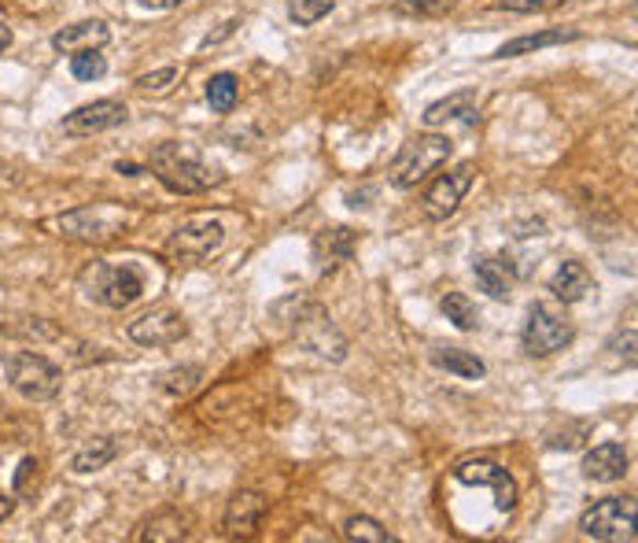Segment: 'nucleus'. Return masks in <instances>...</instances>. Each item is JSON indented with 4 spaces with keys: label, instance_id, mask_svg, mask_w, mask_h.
Returning a JSON list of instances; mask_svg holds the SVG:
<instances>
[{
    "label": "nucleus",
    "instance_id": "obj_8",
    "mask_svg": "<svg viewBox=\"0 0 638 543\" xmlns=\"http://www.w3.org/2000/svg\"><path fill=\"white\" fill-rule=\"evenodd\" d=\"M576 340V326L569 321L561 307L550 304H532L528 321L521 329V348L528 351L532 359H550L557 351H565Z\"/></svg>",
    "mask_w": 638,
    "mask_h": 543
},
{
    "label": "nucleus",
    "instance_id": "obj_27",
    "mask_svg": "<svg viewBox=\"0 0 638 543\" xmlns=\"http://www.w3.org/2000/svg\"><path fill=\"white\" fill-rule=\"evenodd\" d=\"M343 540H351V543H395L391 532L369 514H354V518L343 521Z\"/></svg>",
    "mask_w": 638,
    "mask_h": 543
},
{
    "label": "nucleus",
    "instance_id": "obj_22",
    "mask_svg": "<svg viewBox=\"0 0 638 543\" xmlns=\"http://www.w3.org/2000/svg\"><path fill=\"white\" fill-rule=\"evenodd\" d=\"M429 359L435 370H447V374L462 377V381H483V374H488L483 359H476L472 351H465V348H435Z\"/></svg>",
    "mask_w": 638,
    "mask_h": 543
},
{
    "label": "nucleus",
    "instance_id": "obj_7",
    "mask_svg": "<svg viewBox=\"0 0 638 543\" xmlns=\"http://www.w3.org/2000/svg\"><path fill=\"white\" fill-rule=\"evenodd\" d=\"M635 521H638V502L635 496H609L597 499L594 507L583 510L580 532L586 540L597 543H635Z\"/></svg>",
    "mask_w": 638,
    "mask_h": 543
},
{
    "label": "nucleus",
    "instance_id": "obj_10",
    "mask_svg": "<svg viewBox=\"0 0 638 543\" xmlns=\"http://www.w3.org/2000/svg\"><path fill=\"white\" fill-rule=\"evenodd\" d=\"M451 477L458 480V485H465V488H491L494 491V507H499L502 514L516 510L521 488H516L513 474L502 466V462H494V459H465V462H458V466L451 470Z\"/></svg>",
    "mask_w": 638,
    "mask_h": 543
},
{
    "label": "nucleus",
    "instance_id": "obj_25",
    "mask_svg": "<svg viewBox=\"0 0 638 543\" xmlns=\"http://www.w3.org/2000/svg\"><path fill=\"white\" fill-rule=\"evenodd\" d=\"M185 536H189V529L178 510H163V514L148 518L145 525L137 529V540H185Z\"/></svg>",
    "mask_w": 638,
    "mask_h": 543
},
{
    "label": "nucleus",
    "instance_id": "obj_34",
    "mask_svg": "<svg viewBox=\"0 0 638 543\" xmlns=\"http://www.w3.org/2000/svg\"><path fill=\"white\" fill-rule=\"evenodd\" d=\"M30 477H37V459H23V462H19V474H15V491H26Z\"/></svg>",
    "mask_w": 638,
    "mask_h": 543
},
{
    "label": "nucleus",
    "instance_id": "obj_2",
    "mask_svg": "<svg viewBox=\"0 0 638 543\" xmlns=\"http://www.w3.org/2000/svg\"><path fill=\"white\" fill-rule=\"evenodd\" d=\"M151 174L178 196L207 193V189H215L221 181L218 167H210L204 156L192 152L189 145H178V140H167V145H159L151 152Z\"/></svg>",
    "mask_w": 638,
    "mask_h": 543
},
{
    "label": "nucleus",
    "instance_id": "obj_33",
    "mask_svg": "<svg viewBox=\"0 0 638 543\" xmlns=\"http://www.w3.org/2000/svg\"><path fill=\"white\" fill-rule=\"evenodd\" d=\"M565 0H494V8L502 12H516V15H539L550 12V8H561Z\"/></svg>",
    "mask_w": 638,
    "mask_h": 543
},
{
    "label": "nucleus",
    "instance_id": "obj_26",
    "mask_svg": "<svg viewBox=\"0 0 638 543\" xmlns=\"http://www.w3.org/2000/svg\"><path fill=\"white\" fill-rule=\"evenodd\" d=\"M440 310L447 315V321L462 329V333H472V329H480V310L465 293H447L440 299Z\"/></svg>",
    "mask_w": 638,
    "mask_h": 543
},
{
    "label": "nucleus",
    "instance_id": "obj_30",
    "mask_svg": "<svg viewBox=\"0 0 638 543\" xmlns=\"http://www.w3.org/2000/svg\"><path fill=\"white\" fill-rule=\"evenodd\" d=\"M332 8H337V0H292L288 19L296 26H314L318 19H326Z\"/></svg>",
    "mask_w": 638,
    "mask_h": 543
},
{
    "label": "nucleus",
    "instance_id": "obj_35",
    "mask_svg": "<svg viewBox=\"0 0 638 543\" xmlns=\"http://www.w3.org/2000/svg\"><path fill=\"white\" fill-rule=\"evenodd\" d=\"M140 8H151V12H174L181 4H192V0H137Z\"/></svg>",
    "mask_w": 638,
    "mask_h": 543
},
{
    "label": "nucleus",
    "instance_id": "obj_23",
    "mask_svg": "<svg viewBox=\"0 0 638 543\" xmlns=\"http://www.w3.org/2000/svg\"><path fill=\"white\" fill-rule=\"evenodd\" d=\"M115 455H118L115 440H111V437H100V440H93V444L82 448L75 459H70V470H75V474H96V470H104Z\"/></svg>",
    "mask_w": 638,
    "mask_h": 543
},
{
    "label": "nucleus",
    "instance_id": "obj_18",
    "mask_svg": "<svg viewBox=\"0 0 638 543\" xmlns=\"http://www.w3.org/2000/svg\"><path fill=\"white\" fill-rule=\"evenodd\" d=\"M476 89H462V93H451V97H443V100H435V104L424 108V115H421V123L429 126V129H440V126H447V123H465V126H472L476 123Z\"/></svg>",
    "mask_w": 638,
    "mask_h": 543
},
{
    "label": "nucleus",
    "instance_id": "obj_12",
    "mask_svg": "<svg viewBox=\"0 0 638 543\" xmlns=\"http://www.w3.org/2000/svg\"><path fill=\"white\" fill-rule=\"evenodd\" d=\"M126 337L134 340L137 348H174L189 337V318L181 315V310L159 307V310H148V315L129 321Z\"/></svg>",
    "mask_w": 638,
    "mask_h": 543
},
{
    "label": "nucleus",
    "instance_id": "obj_13",
    "mask_svg": "<svg viewBox=\"0 0 638 543\" xmlns=\"http://www.w3.org/2000/svg\"><path fill=\"white\" fill-rule=\"evenodd\" d=\"M126 118H129V108L123 100H93V104H82L70 115H64L59 129L70 137H93V134H107V129L126 126Z\"/></svg>",
    "mask_w": 638,
    "mask_h": 543
},
{
    "label": "nucleus",
    "instance_id": "obj_9",
    "mask_svg": "<svg viewBox=\"0 0 638 543\" xmlns=\"http://www.w3.org/2000/svg\"><path fill=\"white\" fill-rule=\"evenodd\" d=\"M221 248H226V226H221L218 218H189V223H181L174 234L167 237L163 256L170 263L192 267V263H204V259L218 256Z\"/></svg>",
    "mask_w": 638,
    "mask_h": 543
},
{
    "label": "nucleus",
    "instance_id": "obj_14",
    "mask_svg": "<svg viewBox=\"0 0 638 543\" xmlns=\"http://www.w3.org/2000/svg\"><path fill=\"white\" fill-rule=\"evenodd\" d=\"M266 510H270V499L262 496V491H237V496L226 502L221 529H226L229 536H251V532L262 525Z\"/></svg>",
    "mask_w": 638,
    "mask_h": 543
},
{
    "label": "nucleus",
    "instance_id": "obj_24",
    "mask_svg": "<svg viewBox=\"0 0 638 543\" xmlns=\"http://www.w3.org/2000/svg\"><path fill=\"white\" fill-rule=\"evenodd\" d=\"M207 104H210V112H218V115H229L232 108H237V97H240V82H237V75H229V70H221V75H215L207 82Z\"/></svg>",
    "mask_w": 638,
    "mask_h": 543
},
{
    "label": "nucleus",
    "instance_id": "obj_32",
    "mask_svg": "<svg viewBox=\"0 0 638 543\" xmlns=\"http://www.w3.org/2000/svg\"><path fill=\"white\" fill-rule=\"evenodd\" d=\"M174 82H178V67H159V70H151V75H140L137 89L140 93H167Z\"/></svg>",
    "mask_w": 638,
    "mask_h": 543
},
{
    "label": "nucleus",
    "instance_id": "obj_3",
    "mask_svg": "<svg viewBox=\"0 0 638 543\" xmlns=\"http://www.w3.org/2000/svg\"><path fill=\"white\" fill-rule=\"evenodd\" d=\"M454 156V140L447 134H418L410 137L407 145L399 148V156L391 159V185L395 189H418L424 178L435 174L440 167H447V159Z\"/></svg>",
    "mask_w": 638,
    "mask_h": 543
},
{
    "label": "nucleus",
    "instance_id": "obj_21",
    "mask_svg": "<svg viewBox=\"0 0 638 543\" xmlns=\"http://www.w3.org/2000/svg\"><path fill=\"white\" fill-rule=\"evenodd\" d=\"M569 42H580V30H543V34H524V37H513V42H505L499 53L491 59H513V56H532L539 53V48H554V45H569Z\"/></svg>",
    "mask_w": 638,
    "mask_h": 543
},
{
    "label": "nucleus",
    "instance_id": "obj_6",
    "mask_svg": "<svg viewBox=\"0 0 638 543\" xmlns=\"http://www.w3.org/2000/svg\"><path fill=\"white\" fill-rule=\"evenodd\" d=\"M4 374L8 385H12L19 396L30 399V404H48V399L59 396L64 388V374H59L56 362H48L37 351H12L4 359Z\"/></svg>",
    "mask_w": 638,
    "mask_h": 543
},
{
    "label": "nucleus",
    "instance_id": "obj_4",
    "mask_svg": "<svg viewBox=\"0 0 638 543\" xmlns=\"http://www.w3.org/2000/svg\"><path fill=\"white\" fill-rule=\"evenodd\" d=\"M82 293L107 310H126L145 296V278L134 263H93L82 270Z\"/></svg>",
    "mask_w": 638,
    "mask_h": 543
},
{
    "label": "nucleus",
    "instance_id": "obj_20",
    "mask_svg": "<svg viewBox=\"0 0 638 543\" xmlns=\"http://www.w3.org/2000/svg\"><path fill=\"white\" fill-rule=\"evenodd\" d=\"M591 285H594L591 270H586L583 263H576V259H565V263L550 274V281H546V289L554 293V299H561L565 307L580 304V299L591 293Z\"/></svg>",
    "mask_w": 638,
    "mask_h": 543
},
{
    "label": "nucleus",
    "instance_id": "obj_38",
    "mask_svg": "<svg viewBox=\"0 0 638 543\" xmlns=\"http://www.w3.org/2000/svg\"><path fill=\"white\" fill-rule=\"evenodd\" d=\"M8 48H12V26H8V23H0V56H4Z\"/></svg>",
    "mask_w": 638,
    "mask_h": 543
},
{
    "label": "nucleus",
    "instance_id": "obj_16",
    "mask_svg": "<svg viewBox=\"0 0 638 543\" xmlns=\"http://www.w3.org/2000/svg\"><path fill=\"white\" fill-rule=\"evenodd\" d=\"M472 278L480 293H488L491 299H510L516 285V267L510 256H480L472 259Z\"/></svg>",
    "mask_w": 638,
    "mask_h": 543
},
{
    "label": "nucleus",
    "instance_id": "obj_19",
    "mask_svg": "<svg viewBox=\"0 0 638 543\" xmlns=\"http://www.w3.org/2000/svg\"><path fill=\"white\" fill-rule=\"evenodd\" d=\"M111 42V30L107 23H100V19H89V23H75V26H64L53 34V48L56 53H89V48H104Z\"/></svg>",
    "mask_w": 638,
    "mask_h": 543
},
{
    "label": "nucleus",
    "instance_id": "obj_5",
    "mask_svg": "<svg viewBox=\"0 0 638 543\" xmlns=\"http://www.w3.org/2000/svg\"><path fill=\"white\" fill-rule=\"evenodd\" d=\"M134 223L126 211L107 207V204H86L75 211H64L56 218H45V229L56 237H70V240H111L118 237L123 229Z\"/></svg>",
    "mask_w": 638,
    "mask_h": 543
},
{
    "label": "nucleus",
    "instance_id": "obj_28",
    "mask_svg": "<svg viewBox=\"0 0 638 543\" xmlns=\"http://www.w3.org/2000/svg\"><path fill=\"white\" fill-rule=\"evenodd\" d=\"M462 0H399L395 12L399 15H418V19H447Z\"/></svg>",
    "mask_w": 638,
    "mask_h": 543
},
{
    "label": "nucleus",
    "instance_id": "obj_1",
    "mask_svg": "<svg viewBox=\"0 0 638 543\" xmlns=\"http://www.w3.org/2000/svg\"><path fill=\"white\" fill-rule=\"evenodd\" d=\"M270 315L288 329L292 337L299 340V348L314 351L318 359L326 362H343L348 359V337L337 329V321L318 299L307 296H285L270 307Z\"/></svg>",
    "mask_w": 638,
    "mask_h": 543
},
{
    "label": "nucleus",
    "instance_id": "obj_37",
    "mask_svg": "<svg viewBox=\"0 0 638 543\" xmlns=\"http://www.w3.org/2000/svg\"><path fill=\"white\" fill-rule=\"evenodd\" d=\"M15 514V499L12 496H0V521H8Z\"/></svg>",
    "mask_w": 638,
    "mask_h": 543
},
{
    "label": "nucleus",
    "instance_id": "obj_36",
    "mask_svg": "<svg viewBox=\"0 0 638 543\" xmlns=\"http://www.w3.org/2000/svg\"><path fill=\"white\" fill-rule=\"evenodd\" d=\"M115 174H123V178H137V174H145V167H137V163H115Z\"/></svg>",
    "mask_w": 638,
    "mask_h": 543
},
{
    "label": "nucleus",
    "instance_id": "obj_15",
    "mask_svg": "<svg viewBox=\"0 0 638 543\" xmlns=\"http://www.w3.org/2000/svg\"><path fill=\"white\" fill-rule=\"evenodd\" d=\"M627 466H631V459H627L620 440H605V444L586 451L580 470L586 480H594V485H613V480H624Z\"/></svg>",
    "mask_w": 638,
    "mask_h": 543
},
{
    "label": "nucleus",
    "instance_id": "obj_11",
    "mask_svg": "<svg viewBox=\"0 0 638 543\" xmlns=\"http://www.w3.org/2000/svg\"><path fill=\"white\" fill-rule=\"evenodd\" d=\"M472 181H476V167L472 163H458L454 170H447V174L435 178L432 185L424 189V196H421L424 218H429V223H447L454 211L462 207V200L469 196Z\"/></svg>",
    "mask_w": 638,
    "mask_h": 543
},
{
    "label": "nucleus",
    "instance_id": "obj_31",
    "mask_svg": "<svg viewBox=\"0 0 638 543\" xmlns=\"http://www.w3.org/2000/svg\"><path fill=\"white\" fill-rule=\"evenodd\" d=\"M200 377H204V370L200 366H181V370H170V374L159 377V388L170 392V396H185L200 385Z\"/></svg>",
    "mask_w": 638,
    "mask_h": 543
},
{
    "label": "nucleus",
    "instance_id": "obj_17",
    "mask_svg": "<svg viewBox=\"0 0 638 543\" xmlns=\"http://www.w3.org/2000/svg\"><path fill=\"white\" fill-rule=\"evenodd\" d=\"M354 248H358V234H354V229L329 226L314 237V263H318L321 274H329V270H337L340 263H348L354 256Z\"/></svg>",
    "mask_w": 638,
    "mask_h": 543
},
{
    "label": "nucleus",
    "instance_id": "obj_29",
    "mask_svg": "<svg viewBox=\"0 0 638 543\" xmlns=\"http://www.w3.org/2000/svg\"><path fill=\"white\" fill-rule=\"evenodd\" d=\"M70 75H75L78 82H96V78L107 75V59L100 56V48L75 53V56H70Z\"/></svg>",
    "mask_w": 638,
    "mask_h": 543
}]
</instances>
